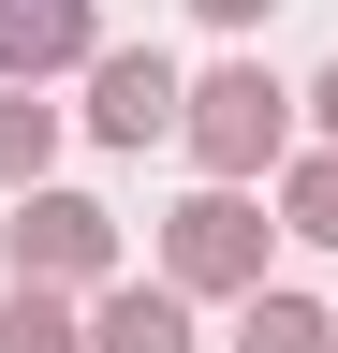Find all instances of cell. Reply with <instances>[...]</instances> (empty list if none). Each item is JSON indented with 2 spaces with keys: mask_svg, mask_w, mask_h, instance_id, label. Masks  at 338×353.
<instances>
[{
  "mask_svg": "<svg viewBox=\"0 0 338 353\" xmlns=\"http://www.w3.org/2000/svg\"><path fill=\"white\" fill-rule=\"evenodd\" d=\"M0 353H74V324H59V294H45V280L0 294Z\"/></svg>",
  "mask_w": 338,
  "mask_h": 353,
  "instance_id": "8",
  "label": "cell"
},
{
  "mask_svg": "<svg viewBox=\"0 0 338 353\" xmlns=\"http://www.w3.org/2000/svg\"><path fill=\"white\" fill-rule=\"evenodd\" d=\"M324 118H338V74H324Z\"/></svg>",
  "mask_w": 338,
  "mask_h": 353,
  "instance_id": "12",
  "label": "cell"
},
{
  "mask_svg": "<svg viewBox=\"0 0 338 353\" xmlns=\"http://www.w3.org/2000/svg\"><path fill=\"white\" fill-rule=\"evenodd\" d=\"M265 148H279V88L250 74V59L206 74V88H191V162H206V176H250Z\"/></svg>",
  "mask_w": 338,
  "mask_h": 353,
  "instance_id": "2",
  "label": "cell"
},
{
  "mask_svg": "<svg viewBox=\"0 0 338 353\" xmlns=\"http://www.w3.org/2000/svg\"><path fill=\"white\" fill-rule=\"evenodd\" d=\"M45 148H59V118H45V103H15V88H0V192H15V176H45Z\"/></svg>",
  "mask_w": 338,
  "mask_h": 353,
  "instance_id": "9",
  "label": "cell"
},
{
  "mask_svg": "<svg viewBox=\"0 0 338 353\" xmlns=\"http://www.w3.org/2000/svg\"><path fill=\"white\" fill-rule=\"evenodd\" d=\"M162 265H177L191 294H235V280H265V221H250L235 192H191L177 221H162Z\"/></svg>",
  "mask_w": 338,
  "mask_h": 353,
  "instance_id": "1",
  "label": "cell"
},
{
  "mask_svg": "<svg viewBox=\"0 0 338 353\" xmlns=\"http://www.w3.org/2000/svg\"><path fill=\"white\" fill-rule=\"evenodd\" d=\"M206 15H221V30H250V15H265V0H206Z\"/></svg>",
  "mask_w": 338,
  "mask_h": 353,
  "instance_id": "11",
  "label": "cell"
},
{
  "mask_svg": "<svg viewBox=\"0 0 338 353\" xmlns=\"http://www.w3.org/2000/svg\"><path fill=\"white\" fill-rule=\"evenodd\" d=\"M89 353H191V309L177 294H118L103 324H89Z\"/></svg>",
  "mask_w": 338,
  "mask_h": 353,
  "instance_id": "6",
  "label": "cell"
},
{
  "mask_svg": "<svg viewBox=\"0 0 338 353\" xmlns=\"http://www.w3.org/2000/svg\"><path fill=\"white\" fill-rule=\"evenodd\" d=\"M118 265V221L89 192H30L15 206V280H103Z\"/></svg>",
  "mask_w": 338,
  "mask_h": 353,
  "instance_id": "3",
  "label": "cell"
},
{
  "mask_svg": "<svg viewBox=\"0 0 338 353\" xmlns=\"http://www.w3.org/2000/svg\"><path fill=\"white\" fill-rule=\"evenodd\" d=\"M89 59V0H0V74H59Z\"/></svg>",
  "mask_w": 338,
  "mask_h": 353,
  "instance_id": "5",
  "label": "cell"
},
{
  "mask_svg": "<svg viewBox=\"0 0 338 353\" xmlns=\"http://www.w3.org/2000/svg\"><path fill=\"white\" fill-rule=\"evenodd\" d=\"M294 236H324V250H338V162H309V176H294Z\"/></svg>",
  "mask_w": 338,
  "mask_h": 353,
  "instance_id": "10",
  "label": "cell"
},
{
  "mask_svg": "<svg viewBox=\"0 0 338 353\" xmlns=\"http://www.w3.org/2000/svg\"><path fill=\"white\" fill-rule=\"evenodd\" d=\"M235 353H338V324L309 294H250V324H235Z\"/></svg>",
  "mask_w": 338,
  "mask_h": 353,
  "instance_id": "7",
  "label": "cell"
},
{
  "mask_svg": "<svg viewBox=\"0 0 338 353\" xmlns=\"http://www.w3.org/2000/svg\"><path fill=\"white\" fill-rule=\"evenodd\" d=\"M177 103H191V88L162 74V44H118V59L89 74V132H103V148H147V132H177Z\"/></svg>",
  "mask_w": 338,
  "mask_h": 353,
  "instance_id": "4",
  "label": "cell"
}]
</instances>
